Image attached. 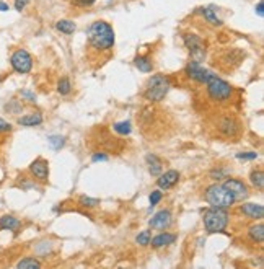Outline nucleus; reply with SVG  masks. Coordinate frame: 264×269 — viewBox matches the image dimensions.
Masks as SVG:
<instances>
[{"instance_id": "1", "label": "nucleus", "mask_w": 264, "mask_h": 269, "mask_svg": "<svg viewBox=\"0 0 264 269\" xmlns=\"http://www.w3.org/2000/svg\"><path fill=\"white\" fill-rule=\"evenodd\" d=\"M88 44L98 51H106L114 46V30L106 21H95L87 31Z\"/></svg>"}, {"instance_id": "2", "label": "nucleus", "mask_w": 264, "mask_h": 269, "mask_svg": "<svg viewBox=\"0 0 264 269\" xmlns=\"http://www.w3.org/2000/svg\"><path fill=\"white\" fill-rule=\"evenodd\" d=\"M168 92H170V80L165 75L158 74L150 77V80L147 82L144 96L145 100H149L152 103H158L167 96Z\"/></svg>"}, {"instance_id": "3", "label": "nucleus", "mask_w": 264, "mask_h": 269, "mask_svg": "<svg viewBox=\"0 0 264 269\" xmlns=\"http://www.w3.org/2000/svg\"><path fill=\"white\" fill-rule=\"evenodd\" d=\"M205 201L212 206V207L218 209H228L230 206H233L235 197L232 196V192L227 190L225 186L220 185H212L205 190Z\"/></svg>"}, {"instance_id": "4", "label": "nucleus", "mask_w": 264, "mask_h": 269, "mask_svg": "<svg viewBox=\"0 0 264 269\" xmlns=\"http://www.w3.org/2000/svg\"><path fill=\"white\" fill-rule=\"evenodd\" d=\"M228 225V214L225 209L212 207L204 212V227L210 233H217L225 230Z\"/></svg>"}, {"instance_id": "5", "label": "nucleus", "mask_w": 264, "mask_h": 269, "mask_svg": "<svg viewBox=\"0 0 264 269\" xmlns=\"http://www.w3.org/2000/svg\"><path fill=\"white\" fill-rule=\"evenodd\" d=\"M207 92H209V96L212 98V100L216 101H225L228 98L232 96V87L230 83H227L225 80L218 79L217 75H212L209 80H207Z\"/></svg>"}, {"instance_id": "6", "label": "nucleus", "mask_w": 264, "mask_h": 269, "mask_svg": "<svg viewBox=\"0 0 264 269\" xmlns=\"http://www.w3.org/2000/svg\"><path fill=\"white\" fill-rule=\"evenodd\" d=\"M183 41H185V46L187 47V51L191 54V59L201 64V62L205 59V44L202 39H201V36L187 33L183 36Z\"/></svg>"}, {"instance_id": "7", "label": "nucleus", "mask_w": 264, "mask_h": 269, "mask_svg": "<svg viewBox=\"0 0 264 269\" xmlns=\"http://www.w3.org/2000/svg\"><path fill=\"white\" fill-rule=\"evenodd\" d=\"M10 65L16 74H30L33 69V57L25 49H16L10 57Z\"/></svg>"}, {"instance_id": "8", "label": "nucleus", "mask_w": 264, "mask_h": 269, "mask_svg": "<svg viewBox=\"0 0 264 269\" xmlns=\"http://www.w3.org/2000/svg\"><path fill=\"white\" fill-rule=\"evenodd\" d=\"M185 72L187 77H191L192 80H196V82H199V83H207V80L214 75L212 72L204 69L199 62H194V61H191L189 64L186 65Z\"/></svg>"}, {"instance_id": "9", "label": "nucleus", "mask_w": 264, "mask_h": 269, "mask_svg": "<svg viewBox=\"0 0 264 269\" xmlns=\"http://www.w3.org/2000/svg\"><path fill=\"white\" fill-rule=\"evenodd\" d=\"M223 186L227 188L228 191L232 192V196L235 197V201H243L248 197V188L243 181H240V179H235V178H228L225 179V183H223Z\"/></svg>"}, {"instance_id": "10", "label": "nucleus", "mask_w": 264, "mask_h": 269, "mask_svg": "<svg viewBox=\"0 0 264 269\" xmlns=\"http://www.w3.org/2000/svg\"><path fill=\"white\" fill-rule=\"evenodd\" d=\"M150 227L152 228H158V230H165L171 225V212L170 210H160L156 212L154 217L150 219Z\"/></svg>"}, {"instance_id": "11", "label": "nucleus", "mask_w": 264, "mask_h": 269, "mask_svg": "<svg viewBox=\"0 0 264 269\" xmlns=\"http://www.w3.org/2000/svg\"><path fill=\"white\" fill-rule=\"evenodd\" d=\"M30 172L33 173L38 179L46 181L49 176V163L44 158H36L30 165Z\"/></svg>"}, {"instance_id": "12", "label": "nucleus", "mask_w": 264, "mask_h": 269, "mask_svg": "<svg viewBox=\"0 0 264 269\" xmlns=\"http://www.w3.org/2000/svg\"><path fill=\"white\" fill-rule=\"evenodd\" d=\"M178 181H180V173L174 172V170H170V172H167L158 178L156 185H158L160 190H170V188H173Z\"/></svg>"}, {"instance_id": "13", "label": "nucleus", "mask_w": 264, "mask_h": 269, "mask_svg": "<svg viewBox=\"0 0 264 269\" xmlns=\"http://www.w3.org/2000/svg\"><path fill=\"white\" fill-rule=\"evenodd\" d=\"M243 215H248L251 219H263L264 215V207L261 204H243L240 207Z\"/></svg>"}, {"instance_id": "14", "label": "nucleus", "mask_w": 264, "mask_h": 269, "mask_svg": "<svg viewBox=\"0 0 264 269\" xmlns=\"http://www.w3.org/2000/svg\"><path fill=\"white\" fill-rule=\"evenodd\" d=\"M176 241V237L171 235V233H160L155 238H152V246L154 248H163V246L173 245Z\"/></svg>"}, {"instance_id": "15", "label": "nucleus", "mask_w": 264, "mask_h": 269, "mask_svg": "<svg viewBox=\"0 0 264 269\" xmlns=\"http://www.w3.org/2000/svg\"><path fill=\"white\" fill-rule=\"evenodd\" d=\"M145 161H147V165H149V172H150V174H154V176H156V174L162 173L163 163H162V160H160L155 154H149V155H147V157H145Z\"/></svg>"}, {"instance_id": "16", "label": "nucleus", "mask_w": 264, "mask_h": 269, "mask_svg": "<svg viewBox=\"0 0 264 269\" xmlns=\"http://www.w3.org/2000/svg\"><path fill=\"white\" fill-rule=\"evenodd\" d=\"M41 123H43V116L39 113H31L18 118V124L26 126V127H34V126H39Z\"/></svg>"}, {"instance_id": "17", "label": "nucleus", "mask_w": 264, "mask_h": 269, "mask_svg": "<svg viewBox=\"0 0 264 269\" xmlns=\"http://www.w3.org/2000/svg\"><path fill=\"white\" fill-rule=\"evenodd\" d=\"M20 227V221L13 215H3L0 217V228L3 230H16Z\"/></svg>"}, {"instance_id": "18", "label": "nucleus", "mask_w": 264, "mask_h": 269, "mask_svg": "<svg viewBox=\"0 0 264 269\" xmlns=\"http://www.w3.org/2000/svg\"><path fill=\"white\" fill-rule=\"evenodd\" d=\"M134 64H136V67L140 72H144V74H149V72H152V69H154V64H152V59L147 56H139L134 59Z\"/></svg>"}, {"instance_id": "19", "label": "nucleus", "mask_w": 264, "mask_h": 269, "mask_svg": "<svg viewBox=\"0 0 264 269\" xmlns=\"http://www.w3.org/2000/svg\"><path fill=\"white\" fill-rule=\"evenodd\" d=\"M248 235L254 243H263L264 240V225L263 223H256V225H251L248 230Z\"/></svg>"}, {"instance_id": "20", "label": "nucleus", "mask_w": 264, "mask_h": 269, "mask_svg": "<svg viewBox=\"0 0 264 269\" xmlns=\"http://www.w3.org/2000/svg\"><path fill=\"white\" fill-rule=\"evenodd\" d=\"M201 10H202V15H204L205 20H207V23L214 25V26H220L222 25V20L217 16V10L214 7L201 8Z\"/></svg>"}, {"instance_id": "21", "label": "nucleus", "mask_w": 264, "mask_h": 269, "mask_svg": "<svg viewBox=\"0 0 264 269\" xmlns=\"http://www.w3.org/2000/svg\"><path fill=\"white\" fill-rule=\"evenodd\" d=\"M56 28L57 31H61V33H64V34H74L75 30H77V25H75L72 20H59L56 23Z\"/></svg>"}, {"instance_id": "22", "label": "nucleus", "mask_w": 264, "mask_h": 269, "mask_svg": "<svg viewBox=\"0 0 264 269\" xmlns=\"http://www.w3.org/2000/svg\"><path fill=\"white\" fill-rule=\"evenodd\" d=\"M249 181H251V185L256 186L258 190H263V186H264L263 170H254V172H251V174H249Z\"/></svg>"}, {"instance_id": "23", "label": "nucleus", "mask_w": 264, "mask_h": 269, "mask_svg": "<svg viewBox=\"0 0 264 269\" xmlns=\"http://www.w3.org/2000/svg\"><path fill=\"white\" fill-rule=\"evenodd\" d=\"M113 129L118 134H121V136H127V134H131V131H132V126L129 121H121V123H116L113 126Z\"/></svg>"}, {"instance_id": "24", "label": "nucleus", "mask_w": 264, "mask_h": 269, "mask_svg": "<svg viewBox=\"0 0 264 269\" xmlns=\"http://www.w3.org/2000/svg\"><path fill=\"white\" fill-rule=\"evenodd\" d=\"M16 268L18 269H34V268H41V263L34 258H25L16 264Z\"/></svg>"}, {"instance_id": "25", "label": "nucleus", "mask_w": 264, "mask_h": 269, "mask_svg": "<svg viewBox=\"0 0 264 269\" xmlns=\"http://www.w3.org/2000/svg\"><path fill=\"white\" fill-rule=\"evenodd\" d=\"M47 142H49V145H51V149L61 150L62 147H64V143H65V139L62 136H51L47 139Z\"/></svg>"}, {"instance_id": "26", "label": "nucleus", "mask_w": 264, "mask_h": 269, "mask_svg": "<svg viewBox=\"0 0 264 269\" xmlns=\"http://www.w3.org/2000/svg\"><path fill=\"white\" fill-rule=\"evenodd\" d=\"M70 90H72V85H70V80L67 77H62L59 85H57V92L61 93V95H69Z\"/></svg>"}, {"instance_id": "27", "label": "nucleus", "mask_w": 264, "mask_h": 269, "mask_svg": "<svg viewBox=\"0 0 264 269\" xmlns=\"http://www.w3.org/2000/svg\"><path fill=\"white\" fill-rule=\"evenodd\" d=\"M80 206H82V207H96V206H100V201L98 199H92V197H87V196H82L80 197Z\"/></svg>"}, {"instance_id": "28", "label": "nucleus", "mask_w": 264, "mask_h": 269, "mask_svg": "<svg viewBox=\"0 0 264 269\" xmlns=\"http://www.w3.org/2000/svg\"><path fill=\"white\" fill-rule=\"evenodd\" d=\"M137 243H139V245H142V246L149 245V243H150V232H149V230H145V232L139 233V237H137Z\"/></svg>"}, {"instance_id": "29", "label": "nucleus", "mask_w": 264, "mask_h": 269, "mask_svg": "<svg viewBox=\"0 0 264 269\" xmlns=\"http://www.w3.org/2000/svg\"><path fill=\"white\" fill-rule=\"evenodd\" d=\"M236 158L240 160H256L258 158V154L256 152H241V154H236Z\"/></svg>"}, {"instance_id": "30", "label": "nucleus", "mask_w": 264, "mask_h": 269, "mask_svg": "<svg viewBox=\"0 0 264 269\" xmlns=\"http://www.w3.org/2000/svg\"><path fill=\"white\" fill-rule=\"evenodd\" d=\"M162 201V192L160 191H152V194H150V206L154 207V206H156Z\"/></svg>"}, {"instance_id": "31", "label": "nucleus", "mask_w": 264, "mask_h": 269, "mask_svg": "<svg viewBox=\"0 0 264 269\" xmlns=\"http://www.w3.org/2000/svg\"><path fill=\"white\" fill-rule=\"evenodd\" d=\"M96 0H72V3L75 7H92Z\"/></svg>"}, {"instance_id": "32", "label": "nucleus", "mask_w": 264, "mask_h": 269, "mask_svg": "<svg viewBox=\"0 0 264 269\" xmlns=\"http://www.w3.org/2000/svg\"><path fill=\"white\" fill-rule=\"evenodd\" d=\"M28 3H30V0H15V3H13V5H15L16 12H23Z\"/></svg>"}, {"instance_id": "33", "label": "nucleus", "mask_w": 264, "mask_h": 269, "mask_svg": "<svg viewBox=\"0 0 264 269\" xmlns=\"http://www.w3.org/2000/svg\"><path fill=\"white\" fill-rule=\"evenodd\" d=\"M10 131H12V124H8L7 121L0 118V132H10Z\"/></svg>"}, {"instance_id": "34", "label": "nucleus", "mask_w": 264, "mask_h": 269, "mask_svg": "<svg viewBox=\"0 0 264 269\" xmlns=\"http://www.w3.org/2000/svg\"><path fill=\"white\" fill-rule=\"evenodd\" d=\"M92 160L93 161H106V160H108V157H106L105 154H95L92 157Z\"/></svg>"}, {"instance_id": "35", "label": "nucleus", "mask_w": 264, "mask_h": 269, "mask_svg": "<svg viewBox=\"0 0 264 269\" xmlns=\"http://www.w3.org/2000/svg\"><path fill=\"white\" fill-rule=\"evenodd\" d=\"M256 13L259 16H264V2L263 0H259L258 5H256Z\"/></svg>"}, {"instance_id": "36", "label": "nucleus", "mask_w": 264, "mask_h": 269, "mask_svg": "<svg viewBox=\"0 0 264 269\" xmlns=\"http://www.w3.org/2000/svg\"><path fill=\"white\" fill-rule=\"evenodd\" d=\"M21 96H25V98H28V100H31V101H34V95H33V93H30V92H26V90L21 92Z\"/></svg>"}, {"instance_id": "37", "label": "nucleus", "mask_w": 264, "mask_h": 269, "mask_svg": "<svg viewBox=\"0 0 264 269\" xmlns=\"http://www.w3.org/2000/svg\"><path fill=\"white\" fill-rule=\"evenodd\" d=\"M8 10H10L8 3L7 2H2V0H0V12H8Z\"/></svg>"}, {"instance_id": "38", "label": "nucleus", "mask_w": 264, "mask_h": 269, "mask_svg": "<svg viewBox=\"0 0 264 269\" xmlns=\"http://www.w3.org/2000/svg\"><path fill=\"white\" fill-rule=\"evenodd\" d=\"M212 176H214V178H216V176H217V178H222V176H223V173H222V172H214V173H212Z\"/></svg>"}]
</instances>
